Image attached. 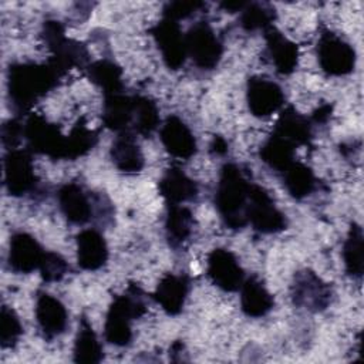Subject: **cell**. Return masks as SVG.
<instances>
[{
	"label": "cell",
	"instance_id": "1",
	"mask_svg": "<svg viewBox=\"0 0 364 364\" xmlns=\"http://www.w3.org/2000/svg\"><path fill=\"white\" fill-rule=\"evenodd\" d=\"M60 75L48 63H13L7 70V95L14 111L27 112L53 88Z\"/></svg>",
	"mask_w": 364,
	"mask_h": 364
},
{
	"label": "cell",
	"instance_id": "2",
	"mask_svg": "<svg viewBox=\"0 0 364 364\" xmlns=\"http://www.w3.org/2000/svg\"><path fill=\"white\" fill-rule=\"evenodd\" d=\"M250 183L237 164L228 162L220 168L215 191V206L223 223L232 230H240L247 225L246 208Z\"/></svg>",
	"mask_w": 364,
	"mask_h": 364
},
{
	"label": "cell",
	"instance_id": "3",
	"mask_svg": "<svg viewBox=\"0 0 364 364\" xmlns=\"http://www.w3.org/2000/svg\"><path fill=\"white\" fill-rule=\"evenodd\" d=\"M146 311L144 291L139 286L131 283L128 289L114 297L111 301L105 323L104 336L109 344L125 347L132 340V321L144 316Z\"/></svg>",
	"mask_w": 364,
	"mask_h": 364
},
{
	"label": "cell",
	"instance_id": "4",
	"mask_svg": "<svg viewBox=\"0 0 364 364\" xmlns=\"http://www.w3.org/2000/svg\"><path fill=\"white\" fill-rule=\"evenodd\" d=\"M57 200L61 213L73 225H85L95 216L108 220L112 218L114 208L102 193H92L77 182L60 186Z\"/></svg>",
	"mask_w": 364,
	"mask_h": 364
},
{
	"label": "cell",
	"instance_id": "5",
	"mask_svg": "<svg viewBox=\"0 0 364 364\" xmlns=\"http://www.w3.org/2000/svg\"><path fill=\"white\" fill-rule=\"evenodd\" d=\"M41 37L47 48L51 51L47 63L63 77L71 68H87L90 64V53L84 43L68 38L64 26L57 20H46L41 28Z\"/></svg>",
	"mask_w": 364,
	"mask_h": 364
},
{
	"label": "cell",
	"instance_id": "6",
	"mask_svg": "<svg viewBox=\"0 0 364 364\" xmlns=\"http://www.w3.org/2000/svg\"><path fill=\"white\" fill-rule=\"evenodd\" d=\"M24 139L27 149L46 155L51 159H65L67 135L57 124L50 122L40 114H31L24 122Z\"/></svg>",
	"mask_w": 364,
	"mask_h": 364
},
{
	"label": "cell",
	"instance_id": "7",
	"mask_svg": "<svg viewBox=\"0 0 364 364\" xmlns=\"http://www.w3.org/2000/svg\"><path fill=\"white\" fill-rule=\"evenodd\" d=\"M290 294L296 307L311 313L326 310L333 300L331 286L311 269H301L294 273Z\"/></svg>",
	"mask_w": 364,
	"mask_h": 364
},
{
	"label": "cell",
	"instance_id": "8",
	"mask_svg": "<svg viewBox=\"0 0 364 364\" xmlns=\"http://www.w3.org/2000/svg\"><path fill=\"white\" fill-rule=\"evenodd\" d=\"M317 60L327 75L341 77L354 71L355 50L338 34L324 30L317 43Z\"/></svg>",
	"mask_w": 364,
	"mask_h": 364
},
{
	"label": "cell",
	"instance_id": "9",
	"mask_svg": "<svg viewBox=\"0 0 364 364\" xmlns=\"http://www.w3.org/2000/svg\"><path fill=\"white\" fill-rule=\"evenodd\" d=\"M246 216L247 223L260 233H279L287 228L286 215L274 205L270 193L257 183H250Z\"/></svg>",
	"mask_w": 364,
	"mask_h": 364
},
{
	"label": "cell",
	"instance_id": "10",
	"mask_svg": "<svg viewBox=\"0 0 364 364\" xmlns=\"http://www.w3.org/2000/svg\"><path fill=\"white\" fill-rule=\"evenodd\" d=\"M4 188L10 196L21 198L34 193L38 186V178L34 172L31 152L28 149H10L3 159Z\"/></svg>",
	"mask_w": 364,
	"mask_h": 364
},
{
	"label": "cell",
	"instance_id": "11",
	"mask_svg": "<svg viewBox=\"0 0 364 364\" xmlns=\"http://www.w3.org/2000/svg\"><path fill=\"white\" fill-rule=\"evenodd\" d=\"M185 41L188 57L198 68H216L223 54V46L209 23H195L185 34Z\"/></svg>",
	"mask_w": 364,
	"mask_h": 364
},
{
	"label": "cell",
	"instance_id": "12",
	"mask_svg": "<svg viewBox=\"0 0 364 364\" xmlns=\"http://www.w3.org/2000/svg\"><path fill=\"white\" fill-rule=\"evenodd\" d=\"M149 33L161 51L165 65L173 71L179 70L188 58L185 34L182 33L179 23L162 17Z\"/></svg>",
	"mask_w": 364,
	"mask_h": 364
},
{
	"label": "cell",
	"instance_id": "13",
	"mask_svg": "<svg viewBox=\"0 0 364 364\" xmlns=\"http://www.w3.org/2000/svg\"><path fill=\"white\" fill-rule=\"evenodd\" d=\"M246 101L252 115L264 118L282 109L284 105V92L273 80L252 75L246 84Z\"/></svg>",
	"mask_w": 364,
	"mask_h": 364
},
{
	"label": "cell",
	"instance_id": "14",
	"mask_svg": "<svg viewBox=\"0 0 364 364\" xmlns=\"http://www.w3.org/2000/svg\"><path fill=\"white\" fill-rule=\"evenodd\" d=\"M206 273L210 282L223 291H237L246 279L235 253L223 247H216L208 255Z\"/></svg>",
	"mask_w": 364,
	"mask_h": 364
},
{
	"label": "cell",
	"instance_id": "15",
	"mask_svg": "<svg viewBox=\"0 0 364 364\" xmlns=\"http://www.w3.org/2000/svg\"><path fill=\"white\" fill-rule=\"evenodd\" d=\"M44 253L46 250L33 235L16 232L10 237L7 262L13 272L27 274L40 267Z\"/></svg>",
	"mask_w": 364,
	"mask_h": 364
},
{
	"label": "cell",
	"instance_id": "16",
	"mask_svg": "<svg viewBox=\"0 0 364 364\" xmlns=\"http://www.w3.org/2000/svg\"><path fill=\"white\" fill-rule=\"evenodd\" d=\"M161 142L165 151L179 159L192 158L196 151V139L191 128L178 115H169L159 131Z\"/></svg>",
	"mask_w": 364,
	"mask_h": 364
},
{
	"label": "cell",
	"instance_id": "17",
	"mask_svg": "<svg viewBox=\"0 0 364 364\" xmlns=\"http://www.w3.org/2000/svg\"><path fill=\"white\" fill-rule=\"evenodd\" d=\"M36 320L44 338L53 340L65 331L68 313L57 297L47 291H38L36 299Z\"/></svg>",
	"mask_w": 364,
	"mask_h": 364
},
{
	"label": "cell",
	"instance_id": "18",
	"mask_svg": "<svg viewBox=\"0 0 364 364\" xmlns=\"http://www.w3.org/2000/svg\"><path fill=\"white\" fill-rule=\"evenodd\" d=\"M191 280L186 274L166 273L156 284L152 299L169 316H176L182 311L189 294Z\"/></svg>",
	"mask_w": 364,
	"mask_h": 364
},
{
	"label": "cell",
	"instance_id": "19",
	"mask_svg": "<svg viewBox=\"0 0 364 364\" xmlns=\"http://www.w3.org/2000/svg\"><path fill=\"white\" fill-rule=\"evenodd\" d=\"M267 54L276 71L282 75L291 74L299 64V47L274 26L263 30Z\"/></svg>",
	"mask_w": 364,
	"mask_h": 364
},
{
	"label": "cell",
	"instance_id": "20",
	"mask_svg": "<svg viewBox=\"0 0 364 364\" xmlns=\"http://www.w3.org/2000/svg\"><path fill=\"white\" fill-rule=\"evenodd\" d=\"M77 263L81 269L95 272L108 260V245L104 235L94 229H84L75 236Z\"/></svg>",
	"mask_w": 364,
	"mask_h": 364
},
{
	"label": "cell",
	"instance_id": "21",
	"mask_svg": "<svg viewBox=\"0 0 364 364\" xmlns=\"http://www.w3.org/2000/svg\"><path fill=\"white\" fill-rule=\"evenodd\" d=\"M273 134L290 142L293 146L309 145L313 138L311 121L300 114L293 105H287L279 114Z\"/></svg>",
	"mask_w": 364,
	"mask_h": 364
},
{
	"label": "cell",
	"instance_id": "22",
	"mask_svg": "<svg viewBox=\"0 0 364 364\" xmlns=\"http://www.w3.org/2000/svg\"><path fill=\"white\" fill-rule=\"evenodd\" d=\"M109 156L114 166L124 173H138L145 165V158L135 134L131 131L119 132L112 141Z\"/></svg>",
	"mask_w": 364,
	"mask_h": 364
},
{
	"label": "cell",
	"instance_id": "23",
	"mask_svg": "<svg viewBox=\"0 0 364 364\" xmlns=\"http://www.w3.org/2000/svg\"><path fill=\"white\" fill-rule=\"evenodd\" d=\"M161 196L166 203L182 205L183 202L193 200L199 193L196 181L188 176L179 166L168 168L158 183Z\"/></svg>",
	"mask_w": 364,
	"mask_h": 364
},
{
	"label": "cell",
	"instance_id": "24",
	"mask_svg": "<svg viewBox=\"0 0 364 364\" xmlns=\"http://www.w3.org/2000/svg\"><path fill=\"white\" fill-rule=\"evenodd\" d=\"M134 121V95L124 91L104 95L102 124L115 132L131 131ZM132 132V131H131Z\"/></svg>",
	"mask_w": 364,
	"mask_h": 364
},
{
	"label": "cell",
	"instance_id": "25",
	"mask_svg": "<svg viewBox=\"0 0 364 364\" xmlns=\"http://www.w3.org/2000/svg\"><path fill=\"white\" fill-rule=\"evenodd\" d=\"M239 290L240 307L247 317H263L274 307V297L257 276L245 279Z\"/></svg>",
	"mask_w": 364,
	"mask_h": 364
},
{
	"label": "cell",
	"instance_id": "26",
	"mask_svg": "<svg viewBox=\"0 0 364 364\" xmlns=\"http://www.w3.org/2000/svg\"><path fill=\"white\" fill-rule=\"evenodd\" d=\"M193 215L182 205L168 203L165 218V235L171 247L181 249L192 236Z\"/></svg>",
	"mask_w": 364,
	"mask_h": 364
},
{
	"label": "cell",
	"instance_id": "27",
	"mask_svg": "<svg viewBox=\"0 0 364 364\" xmlns=\"http://www.w3.org/2000/svg\"><path fill=\"white\" fill-rule=\"evenodd\" d=\"M104 358L102 346L87 317H81L74 340L73 360L81 364H97Z\"/></svg>",
	"mask_w": 364,
	"mask_h": 364
},
{
	"label": "cell",
	"instance_id": "28",
	"mask_svg": "<svg viewBox=\"0 0 364 364\" xmlns=\"http://www.w3.org/2000/svg\"><path fill=\"white\" fill-rule=\"evenodd\" d=\"M88 80L97 85L104 95L117 94L124 91L122 68L112 60L102 58L88 64L85 68Z\"/></svg>",
	"mask_w": 364,
	"mask_h": 364
},
{
	"label": "cell",
	"instance_id": "29",
	"mask_svg": "<svg viewBox=\"0 0 364 364\" xmlns=\"http://www.w3.org/2000/svg\"><path fill=\"white\" fill-rule=\"evenodd\" d=\"M343 260L346 273L353 279H361L364 272V235L363 228L353 222L343 243Z\"/></svg>",
	"mask_w": 364,
	"mask_h": 364
},
{
	"label": "cell",
	"instance_id": "30",
	"mask_svg": "<svg viewBox=\"0 0 364 364\" xmlns=\"http://www.w3.org/2000/svg\"><path fill=\"white\" fill-rule=\"evenodd\" d=\"M283 185L287 192L296 199H304L313 193L317 179L310 166L303 162L294 161L282 172Z\"/></svg>",
	"mask_w": 364,
	"mask_h": 364
},
{
	"label": "cell",
	"instance_id": "31",
	"mask_svg": "<svg viewBox=\"0 0 364 364\" xmlns=\"http://www.w3.org/2000/svg\"><path fill=\"white\" fill-rule=\"evenodd\" d=\"M296 154V146L276 134H270L264 144L260 146L259 156L260 159L276 172H283L290 164H293Z\"/></svg>",
	"mask_w": 364,
	"mask_h": 364
},
{
	"label": "cell",
	"instance_id": "32",
	"mask_svg": "<svg viewBox=\"0 0 364 364\" xmlns=\"http://www.w3.org/2000/svg\"><path fill=\"white\" fill-rule=\"evenodd\" d=\"M159 122L161 118L156 102L146 95H134V121L131 131L142 136H151L159 127Z\"/></svg>",
	"mask_w": 364,
	"mask_h": 364
},
{
	"label": "cell",
	"instance_id": "33",
	"mask_svg": "<svg viewBox=\"0 0 364 364\" xmlns=\"http://www.w3.org/2000/svg\"><path fill=\"white\" fill-rule=\"evenodd\" d=\"M98 142V132L91 129L84 118H80L67 135L65 159L74 161L87 155Z\"/></svg>",
	"mask_w": 364,
	"mask_h": 364
},
{
	"label": "cell",
	"instance_id": "34",
	"mask_svg": "<svg viewBox=\"0 0 364 364\" xmlns=\"http://www.w3.org/2000/svg\"><path fill=\"white\" fill-rule=\"evenodd\" d=\"M274 17V9L270 4L247 1L246 7L240 11V26L246 31L266 30L273 26Z\"/></svg>",
	"mask_w": 364,
	"mask_h": 364
},
{
	"label": "cell",
	"instance_id": "35",
	"mask_svg": "<svg viewBox=\"0 0 364 364\" xmlns=\"http://www.w3.org/2000/svg\"><path fill=\"white\" fill-rule=\"evenodd\" d=\"M23 334V326L16 311L7 304L0 310V346L1 348H13Z\"/></svg>",
	"mask_w": 364,
	"mask_h": 364
},
{
	"label": "cell",
	"instance_id": "36",
	"mask_svg": "<svg viewBox=\"0 0 364 364\" xmlns=\"http://www.w3.org/2000/svg\"><path fill=\"white\" fill-rule=\"evenodd\" d=\"M38 270H40L41 279L46 283H54V282H60L68 273L70 266L60 253L46 250Z\"/></svg>",
	"mask_w": 364,
	"mask_h": 364
},
{
	"label": "cell",
	"instance_id": "37",
	"mask_svg": "<svg viewBox=\"0 0 364 364\" xmlns=\"http://www.w3.org/2000/svg\"><path fill=\"white\" fill-rule=\"evenodd\" d=\"M202 7H205V3L199 0H175L164 6L162 16L164 18H169L178 23L179 20L188 18Z\"/></svg>",
	"mask_w": 364,
	"mask_h": 364
},
{
	"label": "cell",
	"instance_id": "38",
	"mask_svg": "<svg viewBox=\"0 0 364 364\" xmlns=\"http://www.w3.org/2000/svg\"><path fill=\"white\" fill-rule=\"evenodd\" d=\"M24 138V124H21L16 118H10L1 125V142L3 146L10 151L16 149V146Z\"/></svg>",
	"mask_w": 364,
	"mask_h": 364
},
{
	"label": "cell",
	"instance_id": "39",
	"mask_svg": "<svg viewBox=\"0 0 364 364\" xmlns=\"http://www.w3.org/2000/svg\"><path fill=\"white\" fill-rule=\"evenodd\" d=\"M331 112H333V105H330V104H323V105H320L318 108H316V109L311 112L310 121L314 122V124H326V122L330 119Z\"/></svg>",
	"mask_w": 364,
	"mask_h": 364
},
{
	"label": "cell",
	"instance_id": "40",
	"mask_svg": "<svg viewBox=\"0 0 364 364\" xmlns=\"http://www.w3.org/2000/svg\"><path fill=\"white\" fill-rule=\"evenodd\" d=\"M210 152L215 155H225L228 152V142L222 136L215 135L210 142Z\"/></svg>",
	"mask_w": 364,
	"mask_h": 364
},
{
	"label": "cell",
	"instance_id": "41",
	"mask_svg": "<svg viewBox=\"0 0 364 364\" xmlns=\"http://www.w3.org/2000/svg\"><path fill=\"white\" fill-rule=\"evenodd\" d=\"M247 1L243 0H229V1H220L219 6L228 11V13H236V11H242L246 7Z\"/></svg>",
	"mask_w": 364,
	"mask_h": 364
}]
</instances>
